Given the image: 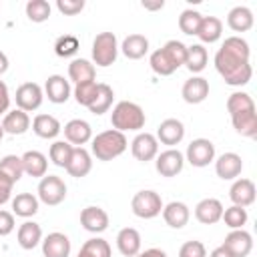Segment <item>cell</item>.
Returning <instances> with one entry per match:
<instances>
[{
	"label": "cell",
	"mask_w": 257,
	"mask_h": 257,
	"mask_svg": "<svg viewBox=\"0 0 257 257\" xmlns=\"http://www.w3.org/2000/svg\"><path fill=\"white\" fill-rule=\"evenodd\" d=\"M6 133H4V128H2V122H0V141H2V137H4Z\"/></svg>",
	"instance_id": "56"
},
{
	"label": "cell",
	"mask_w": 257,
	"mask_h": 257,
	"mask_svg": "<svg viewBox=\"0 0 257 257\" xmlns=\"http://www.w3.org/2000/svg\"><path fill=\"white\" fill-rule=\"evenodd\" d=\"M8 70V56L0 50V74H4Z\"/></svg>",
	"instance_id": "55"
},
{
	"label": "cell",
	"mask_w": 257,
	"mask_h": 257,
	"mask_svg": "<svg viewBox=\"0 0 257 257\" xmlns=\"http://www.w3.org/2000/svg\"><path fill=\"white\" fill-rule=\"evenodd\" d=\"M64 169H66V173L70 177H76V179L86 177L90 173V169H92L90 153L84 147H74L72 149V155H70V161H68V165Z\"/></svg>",
	"instance_id": "21"
},
{
	"label": "cell",
	"mask_w": 257,
	"mask_h": 257,
	"mask_svg": "<svg viewBox=\"0 0 257 257\" xmlns=\"http://www.w3.org/2000/svg\"><path fill=\"white\" fill-rule=\"evenodd\" d=\"M253 22H255L253 12L247 6H235L227 14V24L235 32H247V30H251L253 28Z\"/></svg>",
	"instance_id": "26"
},
{
	"label": "cell",
	"mask_w": 257,
	"mask_h": 257,
	"mask_svg": "<svg viewBox=\"0 0 257 257\" xmlns=\"http://www.w3.org/2000/svg\"><path fill=\"white\" fill-rule=\"evenodd\" d=\"M92 62L96 66H110L118 56V42L112 32H100L92 40Z\"/></svg>",
	"instance_id": "4"
},
{
	"label": "cell",
	"mask_w": 257,
	"mask_h": 257,
	"mask_svg": "<svg viewBox=\"0 0 257 257\" xmlns=\"http://www.w3.org/2000/svg\"><path fill=\"white\" fill-rule=\"evenodd\" d=\"M110 245L108 241H104L102 237H92L88 241H84V245L80 247L76 257H110Z\"/></svg>",
	"instance_id": "36"
},
{
	"label": "cell",
	"mask_w": 257,
	"mask_h": 257,
	"mask_svg": "<svg viewBox=\"0 0 257 257\" xmlns=\"http://www.w3.org/2000/svg\"><path fill=\"white\" fill-rule=\"evenodd\" d=\"M221 215H223V205L215 197H207L199 201L195 207V217L203 225H215L217 221H221Z\"/></svg>",
	"instance_id": "18"
},
{
	"label": "cell",
	"mask_w": 257,
	"mask_h": 257,
	"mask_svg": "<svg viewBox=\"0 0 257 257\" xmlns=\"http://www.w3.org/2000/svg\"><path fill=\"white\" fill-rule=\"evenodd\" d=\"M78 48H80V42H78V38L72 36V34H62V36H58L56 42H54V52H56L60 58L74 56V54L78 52Z\"/></svg>",
	"instance_id": "43"
},
{
	"label": "cell",
	"mask_w": 257,
	"mask_h": 257,
	"mask_svg": "<svg viewBox=\"0 0 257 257\" xmlns=\"http://www.w3.org/2000/svg\"><path fill=\"white\" fill-rule=\"evenodd\" d=\"M2 128L8 135H24L30 128V116H28V112H24L20 108L8 110L4 114V118H2Z\"/></svg>",
	"instance_id": "24"
},
{
	"label": "cell",
	"mask_w": 257,
	"mask_h": 257,
	"mask_svg": "<svg viewBox=\"0 0 257 257\" xmlns=\"http://www.w3.org/2000/svg\"><path fill=\"white\" fill-rule=\"evenodd\" d=\"M179 257H207V249L201 241H187L179 249Z\"/></svg>",
	"instance_id": "47"
},
{
	"label": "cell",
	"mask_w": 257,
	"mask_h": 257,
	"mask_svg": "<svg viewBox=\"0 0 257 257\" xmlns=\"http://www.w3.org/2000/svg\"><path fill=\"white\" fill-rule=\"evenodd\" d=\"M112 100H114V92H112V88H110L108 84H104V82H98L94 100L90 102L88 110H90L92 114H102V112H106V110L110 108Z\"/></svg>",
	"instance_id": "35"
},
{
	"label": "cell",
	"mask_w": 257,
	"mask_h": 257,
	"mask_svg": "<svg viewBox=\"0 0 257 257\" xmlns=\"http://www.w3.org/2000/svg\"><path fill=\"white\" fill-rule=\"evenodd\" d=\"M16 223H14V215L10 211H4L0 209V237H6L14 231Z\"/></svg>",
	"instance_id": "49"
},
{
	"label": "cell",
	"mask_w": 257,
	"mask_h": 257,
	"mask_svg": "<svg viewBox=\"0 0 257 257\" xmlns=\"http://www.w3.org/2000/svg\"><path fill=\"white\" fill-rule=\"evenodd\" d=\"M251 108H255V102H253L251 94L241 92V90L229 94V98H227V110H229V114H237V112L251 110Z\"/></svg>",
	"instance_id": "42"
},
{
	"label": "cell",
	"mask_w": 257,
	"mask_h": 257,
	"mask_svg": "<svg viewBox=\"0 0 257 257\" xmlns=\"http://www.w3.org/2000/svg\"><path fill=\"white\" fill-rule=\"evenodd\" d=\"M163 219L169 227L173 229H183L187 223H189V217H191V211L185 203L181 201H171L169 205H163Z\"/></svg>",
	"instance_id": "22"
},
{
	"label": "cell",
	"mask_w": 257,
	"mask_h": 257,
	"mask_svg": "<svg viewBox=\"0 0 257 257\" xmlns=\"http://www.w3.org/2000/svg\"><path fill=\"white\" fill-rule=\"evenodd\" d=\"M22 167H24L26 175L42 179L46 175V169H48V159L40 151H26L22 155Z\"/></svg>",
	"instance_id": "29"
},
{
	"label": "cell",
	"mask_w": 257,
	"mask_h": 257,
	"mask_svg": "<svg viewBox=\"0 0 257 257\" xmlns=\"http://www.w3.org/2000/svg\"><path fill=\"white\" fill-rule=\"evenodd\" d=\"M163 6H165L163 0H157V2H143V8H147V10H161Z\"/></svg>",
	"instance_id": "54"
},
{
	"label": "cell",
	"mask_w": 257,
	"mask_h": 257,
	"mask_svg": "<svg viewBox=\"0 0 257 257\" xmlns=\"http://www.w3.org/2000/svg\"><path fill=\"white\" fill-rule=\"evenodd\" d=\"M231 122H233V128L241 137H249V139L257 137V112H255V108L231 114Z\"/></svg>",
	"instance_id": "27"
},
{
	"label": "cell",
	"mask_w": 257,
	"mask_h": 257,
	"mask_svg": "<svg viewBox=\"0 0 257 257\" xmlns=\"http://www.w3.org/2000/svg\"><path fill=\"white\" fill-rule=\"evenodd\" d=\"M135 257H169L163 249H157V247H151V249H145L141 253H137Z\"/></svg>",
	"instance_id": "52"
},
{
	"label": "cell",
	"mask_w": 257,
	"mask_h": 257,
	"mask_svg": "<svg viewBox=\"0 0 257 257\" xmlns=\"http://www.w3.org/2000/svg\"><path fill=\"white\" fill-rule=\"evenodd\" d=\"M44 92L50 102L62 104L70 98V82L60 74H50L44 82Z\"/></svg>",
	"instance_id": "16"
},
{
	"label": "cell",
	"mask_w": 257,
	"mask_h": 257,
	"mask_svg": "<svg viewBox=\"0 0 257 257\" xmlns=\"http://www.w3.org/2000/svg\"><path fill=\"white\" fill-rule=\"evenodd\" d=\"M26 16L32 22H46L50 18V4L46 0H28Z\"/></svg>",
	"instance_id": "44"
},
{
	"label": "cell",
	"mask_w": 257,
	"mask_h": 257,
	"mask_svg": "<svg viewBox=\"0 0 257 257\" xmlns=\"http://www.w3.org/2000/svg\"><path fill=\"white\" fill-rule=\"evenodd\" d=\"M126 147H128V143H126L124 133L114 131V128H108V131L98 133L92 139L90 151H92V155L98 161H112V159L120 157L126 151Z\"/></svg>",
	"instance_id": "3"
},
{
	"label": "cell",
	"mask_w": 257,
	"mask_h": 257,
	"mask_svg": "<svg viewBox=\"0 0 257 257\" xmlns=\"http://www.w3.org/2000/svg\"><path fill=\"white\" fill-rule=\"evenodd\" d=\"M32 131L40 139H56L62 126H60V120L52 114H36L32 120Z\"/></svg>",
	"instance_id": "28"
},
{
	"label": "cell",
	"mask_w": 257,
	"mask_h": 257,
	"mask_svg": "<svg viewBox=\"0 0 257 257\" xmlns=\"http://www.w3.org/2000/svg\"><path fill=\"white\" fill-rule=\"evenodd\" d=\"M223 247L233 257H247L253 249V237L245 229H231V233L223 241Z\"/></svg>",
	"instance_id": "11"
},
{
	"label": "cell",
	"mask_w": 257,
	"mask_h": 257,
	"mask_svg": "<svg viewBox=\"0 0 257 257\" xmlns=\"http://www.w3.org/2000/svg\"><path fill=\"white\" fill-rule=\"evenodd\" d=\"M249 44L241 36H229L215 54V68L231 86H243L251 80L253 68L249 62Z\"/></svg>",
	"instance_id": "1"
},
{
	"label": "cell",
	"mask_w": 257,
	"mask_h": 257,
	"mask_svg": "<svg viewBox=\"0 0 257 257\" xmlns=\"http://www.w3.org/2000/svg\"><path fill=\"white\" fill-rule=\"evenodd\" d=\"M255 183L251 179H237L231 189H229V199L233 201V205H239V207H249L255 203Z\"/></svg>",
	"instance_id": "17"
},
{
	"label": "cell",
	"mask_w": 257,
	"mask_h": 257,
	"mask_svg": "<svg viewBox=\"0 0 257 257\" xmlns=\"http://www.w3.org/2000/svg\"><path fill=\"white\" fill-rule=\"evenodd\" d=\"M120 50L126 58L131 60H139L143 58L147 52H149V38L143 36V34H128L122 44H120Z\"/></svg>",
	"instance_id": "32"
},
{
	"label": "cell",
	"mask_w": 257,
	"mask_h": 257,
	"mask_svg": "<svg viewBox=\"0 0 257 257\" xmlns=\"http://www.w3.org/2000/svg\"><path fill=\"white\" fill-rule=\"evenodd\" d=\"M147 122L145 110L131 100H120L114 104L112 112H110V124L114 131L126 133V131H141Z\"/></svg>",
	"instance_id": "2"
},
{
	"label": "cell",
	"mask_w": 257,
	"mask_h": 257,
	"mask_svg": "<svg viewBox=\"0 0 257 257\" xmlns=\"http://www.w3.org/2000/svg\"><path fill=\"white\" fill-rule=\"evenodd\" d=\"M221 34H223V22L217 16H203L195 36H199V40L205 44H213L221 38Z\"/></svg>",
	"instance_id": "31"
},
{
	"label": "cell",
	"mask_w": 257,
	"mask_h": 257,
	"mask_svg": "<svg viewBox=\"0 0 257 257\" xmlns=\"http://www.w3.org/2000/svg\"><path fill=\"white\" fill-rule=\"evenodd\" d=\"M66 197V185L60 177L56 175H44L38 183V201H42L44 205H60Z\"/></svg>",
	"instance_id": "6"
},
{
	"label": "cell",
	"mask_w": 257,
	"mask_h": 257,
	"mask_svg": "<svg viewBox=\"0 0 257 257\" xmlns=\"http://www.w3.org/2000/svg\"><path fill=\"white\" fill-rule=\"evenodd\" d=\"M80 225H82L88 233H102V231H106V227H108V215H106V211L100 209V207H94V205L84 207V209L80 211Z\"/></svg>",
	"instance_id": "15"
},
{
	"label": "cell",
	"mask_w": 257,
	"mask_h": 257,
	"mask_svg": "<svg viewBox=\"0 0 257 257\" xmlns=\"http://www.w3.org/2000/svg\"><path fill=\"white\" fill-rule=\"evenodd\" d=\"M207 60H209V54H207V48H205L203 44H191V46H187V60H185V66H187L193 74L205 70Z\"/></svg>",
	"instance_id": "34"
},
{
	"label": "cell",
	"mask_w": 257,
	"mask_h": 257,
	"mask_svg": "<svg viewBox=\"0 0 257 257\" xmlns=\"http://www.w3.org/2000/svg\"><path fill=\"white\" fill-rule=\"evenodd\" d=\"M131 151L137 161H143V163L153 161L159 155V141L151 133H139L131 143Z\"/></svg>",
	"instance_id": "10"
},
{
	"label": "cell",
	"mask_w": 257,
	"mask_h": 257,
	"mask_svg": "<svg viewBox=\"0 0 257 257\" xmlns=\"http://www.w3.org/2000/svg\"><path fill=\"white\" fill-rule=\"evenodd\" d=\"M64 137H66V143L76 145V147H82L88 141H92V128H90V124L86 120L72 118V120H68L64 124Z\"/></svg>",
	"instance_id": "20"
},
{
	"label": "cell",
	"mask_w": 257,
	"mask_h": 257,
	"mask_svg": "<svg viewBox=\"0 0 257 257\" xmlns=\"http://www.w3.org/2000/svg\"><path fill=\"white\" fill-rule=\"evenodd\" d=\"M201 20H203V14H201V12H197V10H193V8H187V10H183L181 16H179V28H181L183 34L195 36L197 30H199Z\"/></svg>",
	"instance_id": "41"
},
{
	"label": "cell",
	"mask_w": 257,
	"mask_h": 257,
	"mask_svg": "<svg viewBox=\"0 0 257 257\" xmlns=\"http://www.w3.org/2000/svg\"><path fill=\"white\" fill-rule=\"evenodd\" d=\"M0 173L4 177H8L12 183H18L24 175V167H22V157L16 155H6L0 159Z\"/></svg>",
	"instance_id": "37"
},
{
	"label": "cell",
	"mask_w": 257,
	"mask_h": 257,
	"mask_svg": "<svg viewBox=\"0 0 257 257\" xmlns=\"http://www.w3.org/2000/svg\"><path fill=\"white\" fill-rule=\"evenodd\" d=\"M72 145L70 143H66V141H54L52 145H50V151H48V157H50V161L56 165V167H66L68 165V161H70V155H72Z\"/></svg>",
	"instance_id": "40"
},
{
	"label": "cell",
	"mask_w": 257,
	"mask_h": 257,
	"mask_svg": "<svg viewBox=\"0 0 257 257\" xmlns=\"http://www.w3.org/2000/svg\"><path fill=\"white\" fill-rule=\"evenodd\" d=\"M96 76V68L90 60L86 58H74L68 64V78L74 84H82V82H92Z\"/></svg>",
	"instance_id": "25"
},
{
	"label": "cell",
	"mask_w": 257,
	"mask_h": 257,
	"mask_svg": "<svg viewBox=\"0 0 257 257\" xmlns=\"http://www.w3.org/2000/svg\"><path fill=\"white\" fill-rule=\"evenodd\" d=\"M38 213V197H34L32 193H18L12 199V215L28 219L34 217Z\"/></svg>",
	"instance_id": "33"
},
{
	"label": "cell",
	"mask_w": 257,
	"mask_h": 257,
	"mask_svg": "<svg viewBox=\"0 0 257 257\" xmlns=\"http://www.w3.org/2000/svg\"><path fill=\"white\" fill-rule=\"evenodd\" d=\"M131 207H133V213L139 219H155L163 211V199H161L159 193L147 189V191H139L133 197Z\"/></svg>",
	"instance_id": "5"
},
{
	"label": "cell",
	"mask_w": 257,
	"mask_h": 257,
	"mask_svg": "<svg viewBox=\"0 0 257 257\" xmlns=\"http://www.w3.org/2000/svg\"><path fill=\"white\" fill-rule=\"evenodd\" d=\"M56 8L64 16H74V14L82 12L84 0H56Z\"/></svg>",
	"instance_id": "48"
},
{
	"label": "cell",
	"mask_w": 257,
	"mask_h": 257,
	"mask_svg": "<svg viewBox=\"0 0 257 257\" xmlns=\"http://www.w3.org/2000/svg\"><path fill=\"white\" fill-rule=\"evenodd\" d=\"M12 187H14V183H12L8 177H4V175L0 173V207L10 201V197H12Z\"/></svg>",
	"instance_id": "50"
},
{
	"label": "cell",
	"mask_w": 257,
	"mask_h": 257,
	"mask_svg": "<svg viewBox=\"0 0 257 257\" xmlns=\"http://www.w3.org/2000/svg\"><path fill=\"white\" fill-rule=\"evenodd\" d=\"M8 106H10V92H8L6 82L0 80V114L8 112Z\"/></svg>",
	"instance_id": "51"
},
{
	"label": "cell",
	"mask_w": 257,
	"mask_h": 257,
	"mask_svg": "<svg viewBox=\"0 0 257 257\" xmlns=\"http://www.w3.org/2000/svg\"><path fill=\"white\" fill-rule=\"evenodd\" d=\"M209 257H233V255H231L223 245H219V247H215V249L211 251V255H209Z\"/></svg>",
	"instance_id": "53"
},
{
	"label": "cell",
	"mask_w": 257,
	"mask_h": 257,
	"mask_svg": "<svg viewBox=\"0 0 257 257\" xmlns=\"http://www.w3.org/2000/svg\"><path fill=\"white\" fill-rule=\"evenodd\" d=\"M249 215H247V209L245 207H239V205H231L227 209H223V215H221V221H225V225L229 229H243V225L247 223Z\"/></svg>",
	"instance_id": "39"
},
{
	"label": "cell",
	"mask_w": 257,
	"mask_h": 257,
	"mask_svg": "<svg viewBox=\"0 0 257 257\" xmlns=\"http://www.w3.org/2000/svg\"><path fill=\"white\" fill-rule=\"evenodd\" d=\"M16 237H18V245H20L22 249L30 251V249H34V247L42 241V229H40V225L34 223V221H24V223L18 227Z\"/></svg>",
	"instance_id": "30"
},
{
	"label": "cell",
	"mask_w": 257,
	"mask_h": 257,
	"mask_svg": "<svg viewBox=\"0 0 257 257\" xmlns=\"http://www.w3.org/2000/svg\"><path fill=\"white\" fill-rule=\"evenodd\" d=\"M163 50L167 52V56L171 58V62H173L177 68L185 64V60H187V46H185L181 40H169V42L163 46Z\"/></svg>",
	"instance_id": "46"
},
{
	"label": "cell",
	"mask_w": 257,
	"mask_h": 257,
	"mask_svg": "<svg viewBox=\"0 0 257 257\" xmlns=\"http://www.w3.org/2000/svg\"><path fill=\"white\" fill-rule=\"evenodd\" d=\"M42 100H44V90L36 82H24L16 88V106L24 112H32L40 108Z\"/></svg>",
	"instance_id": "7"
},
{
	"label": "cell",
	"mask_w": 257,
	"mask_h": 257,
	"mask_svg": "<svg viewBox=\"0 0 257 257\" xmlns=\"http://www.w3.org/2000/svg\"><path fill=\"white\" fill-rule=\"evenodd\" d=\"M181 96L189 104H199L209 96V80L203 76H191L181 88Z\"/></svg>",
	"instance_id": "13"
},
{
	"label": "cell",
	"mask_w": 257,
	"mask_h": 257,
	"mask_svg": "<svg viewBox=\"0 0 257 257\" xmlns=\"http://www.w3.org/2000/svg\"><path fill=\"white\" fill-rule=\"evenodd\" d=\"M243 171V161L237 153H223L217 161H215V173L219 179L223 181H231L237 179Z\"/></svg>",
	"instance_id": "14"
},
{
	"label": "cell",
	"mask_w": 257,
	"mask_h": 257,
	"mask_svg": "<svg viewBox=\"0 0 257 257\" xmlns=\"http://www.w3.org/2000/svg\"><path fill=\"white\" fill-rule=\"evenodd\" d=\"M149 64H151L153 72L159 74V76H171V74L177 70V66L171 62V58L167 56V52H165L163 48H159V50H155V52L151 54Z\"/></svg>",
	"instance_id": "38"
},
{
	"label": "cell",
	"mask_w": 257,
	"mask_h": 257,
	"mask_svg": "<svg viewBox=\"0 0 257 257\" xmlns=\"http://www.w3.org/2000/svg\"><path fill=\"white\" fill-rule=\"evenodd\" d=\"M185 159L193 165V167H207L209 163L215 161V145L209 139H195L189 143Z\"/></svg>",
	"instance_id": "8"
},
{
	"label": "cell",
	"mask_w": 257,
	"mask_h": 257,
	"mask_svg": "<svg viewBox=\"0 0 257 257\" xmlns=\"http://www.w3.org/2000/svg\"><path fill=\"white\" fill-rule=\"evenodd\" d=\"M157 141L163 145H169L171 149L179 145L185 137V124L179 118H165L157 128Z\"/></svg>",
	"instance_id": "12"
},
{
	"label": "cell",
	"mask_w": 257,
	"mask_h": 257,
	"mask_svg": "<svg viewBox=\"0 0 257 257\" xmlns=\"http://www.w3.org/2000/svg\"><path fill=\"white\" fill-rule=\"evenodd\" d=\"M116 247H118L120 255L135 257L137 253H141V233L135 227L120 229L118 235H116Z\"/></svg>",
	"instance_id": "23"
},
{
	"label": "cell",
	"mask_w": 257,
	"mask_h": 257,
	"mask_svg": "<svg viewBox=\"0 0 257 257\" xmlns=\"http://www.w3.org/2000/svg\"><path fill=\"white\" fill-rule=\"evenodd\" d=\"M42 255L44 257H68L70 255V239L64 233H48L42 239Z\"/></svg>",
	"instance_id": "19"
},
{
	"label": "cell",
	"mask_w": 257,
	"mask_h": 257,
	"mask_svg": "<svg viewBox=\"0 0 257 257\" xmlns=\"http://www.w3.org/2000/svg\"><path fill=\"white\" fill-rule=\"evenodd\" d=\"M157 173L163 177H177L185 167V155L177 149H167L155 157Z\"/></svg>",
	"instance_id": "9"
},
{
	"label": "cell",
	"mask_w": 257,
	"mask_h": 257,
	"mask_svg": "<svg viewBox=\"0 0 257 257\" xmlns=\"http://www.w3.org/2000/svg\"><path fill=\"white\" fill-rule=\"evenodd\" d=\"M96 88H98V82L92 80V82H82V84H76L74 86V100L82 106H90V102L94 100V94H96Z\"/></svg>",
	"instance_id": "45"
}]
</instances>
